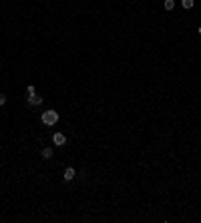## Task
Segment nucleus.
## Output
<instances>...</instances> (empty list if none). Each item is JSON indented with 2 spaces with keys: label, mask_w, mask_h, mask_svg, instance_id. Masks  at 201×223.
I'll return each mask as SVG.
<instances>
[{
  "label": "nucleus",
  "mask_w": 201,
  "mask_h": 223,
  "mask_svg": "<svg viewBox=\"0 0 201 223\" xmlns=\"http://www.w3.org/2000/svg\"><path fill=\"white\" fill-rule=\"evenodd\" d=\"M42 123L48 125V127L56 125V123H58V113H56V111H44V113H42Z\"/></svg>",
  "instance_id": "1"
},
{
  "label": "nucleus",
  "mask_w": 201,
  "mask_h": 223,
  "mask_svg": "<svg viewBox=\"0 0 201 223\" xmlns=\"http://www.w3.org/2000/svg\"><path fill=\"white\" fill-rule=\"evenodd\" d=\"M26 103H28V107H38V105H42V97H38L36 93H34V95H28Z\"/></svg>",
  "instance_id": "2"
},
{
  "label": "nucleus",
  "mask_w": 201,
  "mask_h": 223,
  "mask_svg": "<svg viewBox=\"0 0 201 223\" xmlns=\"http://www.w3.org/2000/svg\"><path fill=\"white\" fill-rule=\"evenodd\" d=\"M52 143L60 147V145H64V143H67V137L62 135V133H54V135H52Z\"/></svg>",
  "instance_id": "3"
},
{
  "label": "nucleus",
  "mask_w": 201,
  "mask_h": 223,
  "mask_svg": "<svg viewBox=\"0 0 201 223\" xmlns=\"http://www.w3.org/2000/svg\"><path fill=\"white\" fill-rule=\"evenodd\" d=\"M62 177H64V181H73V179H74V169H73V167H67Z\"/></svg>",
  "instance_id": "4"
},
{
  "label": "nucleus",
  "mask_w": 201,
  "mask_h": 223,
  "mask_svg": "<svg viewBox=\"0 0 201 223\" xmlns=\"http://www.w3.org/2000/svg\"><path fill=\"white\" fill-rule=\"evenodd\" d=\"M40 155H42V159H50V157H52V149H50V147H44L42 151H40Z\"/></svg>",
  "instance_id": "5"
},
{
  "label": "nucleus",
  "mask_w": 201,
  "mask_h": 223,
  "mask_svg": "<svg viewBox=\"0 0 201 223\" xmlns=\"http://www.w3.org/2000/svg\"><path fill=\"white\" fill-rule=\"evenodd\" d=\"M181 4H183V8H193V4H195V0H181Z\"/></svg>",
  "instance_id": "6"
},
{
  "label": "nucleus",
  "mask_w": 201,
  "mask_h": 223,
  "mask_svg": "<svg viewBox=\"0 0 201 223\" xmlns=\"http://www.w3.org/2000/svg\"><path fill=\"white\" fill-rule=\"evenodd\" d=\"M173 8H175V0H165V10H169V12H171Z\"/></svg>",
  "instance_id": "7"
},
{
  "label": "nucleus",
  "mask_w": 201,
  "mask_h": 223,
  "mask_svg": "<svg viewBox=\"0 0 201 223\" xmlns=\"http://www.w3.org/2000/svg\"><path fill=\"white\" fill-rule=\"evenodd\" d=\"M26 93H28V95H34V93H36V88H34L32 85H28V87H26Z\"/></svg>",
  "instance_id": "8"
},
{
  "label": "nucleus",
  "mask_w": 201,
  "mask_h": 223,
  "mask_svg": "<svg viewBox=\"0 0 201 223\" xmlns=\"http://www.w3.org/2000/svg\"><path fill=\"white\" fill-rule=\"evenodd\" d=\"M4 103H6V97H4V93H0V107H2Z\"/></svg>",
  "instance_id": "9"
},
{
  "label": "nucleus",
  "mask_w": 201,
  "mask_h": 223,
  "mask_svg": "<svg viewBox=\"0 0 201 223\" xmlns=\"http://www.w3.org/2000/svg\"><path fill=\"white\" fill-rule=\"evenodd\" d=\"M197 32H199V36H201V26H199V28H197Z\"/></svg>",
  "instance_id": "10"
}]
</instances>
